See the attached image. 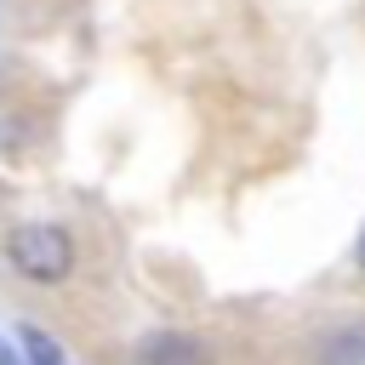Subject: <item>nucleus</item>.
I'll list each match as a JSON object with an SVG mask.
<instances>
[{
	"label": "nucleus",
	"mask_w": 365,
	"mask_h": 365,
	"mask_svg": "<svg viewBox=\"0 0 365 365\" xmlns=\"http://www.w3.org/2000/svg\"><path fill=\"white\" fill-rule=\"evenodd\" d=\"M6 262L29 285H63L74 274V240L63 222H17L6 234Z\"/></svg>",
	"instance_id": "f257e3e1"
},
{
	"label": "nucleus",
	"mask_w": 365,
	"mask_h": 365,
	"mask_svg": "<svg viewBox=\"0 0 365 365\" xmlns=\"http://www.w3.org/2000/svg\"><path fill=\"white\" fill-rule=\"evenodd\" d=\"M143 365H200V348L182 336H160V342H143Z\"/></svg>",
	"instance_id": "f03ea898"
},
{
	"label": "nucleus",
	"mask_w": 365,
	"mask_h": 365,
	"mask_svg": "<svg viewBox=\"0 0 365 365\" xmlns=\"http://www.w3.org/2000/svg\"><path fill=\"white\" fill-rule=\"evenodd\" d=\"M17 348L29 354V365H68V359H63V348H57L46 331H34V325H23V331H17Z\"/></svg>",
	"instance_id": "7ed1b4c3"
},
{
	"label": "nucleus",
	"mask_w": 365,
	"mask_h": 365,
	"mask_svg": "<svg viewBox=\"0 0 365 365\" xmlns=\"http://www.w3.org/2000/svg\"><path fill=\"white\" fill-rule=\"evenodd\" d=\"M0 365H11V354H6V348H0Z\"/></svg>",
	"instance_id": "20e7f679"
},
{
	"label": "nucleus",
	"mask_w": 365,
	"mask_h": 365,
	"mask_svg": "<svg viewBox=\"0 0 365 365\" xmlns=\"http://www.w3.org/2000/svg\"><path fill=\"white\" fill-rule=\"evenodd\" d=\"M359 262H365V234H359Z\"/></svg>",
	"instance_id": "39448f33"
}]
</instances>
